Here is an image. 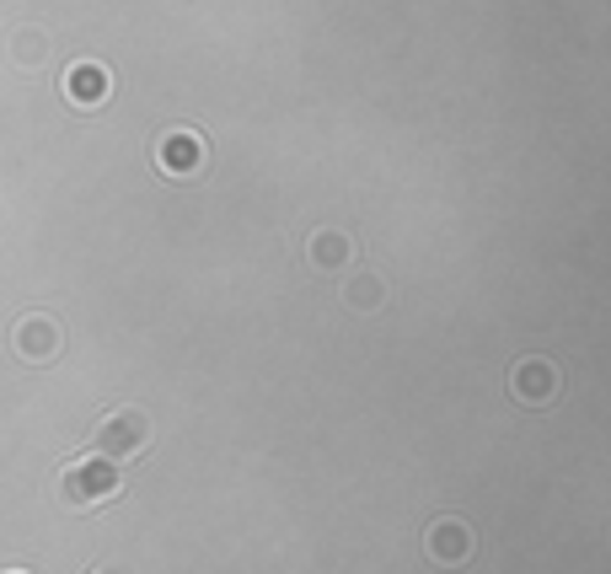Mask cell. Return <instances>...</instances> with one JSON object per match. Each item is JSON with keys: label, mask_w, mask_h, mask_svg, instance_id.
Listing matches in <instances>:
<instances>
[{"label": "cell", "mask_w": 611, "mask_h": 574, "mask_svg": "<svg viewBox=\"0 0 611 574\" xmlns=\"http://www.w3.org/2000/svg\"><path fill=\"white\" fill-rule=\"evenodd\" d=\"M119 489H123L119 462H108V456H97V451L64 462L60 478H55V500H60L64 511H97V505H108Z\"/></svg>", "instance_id": "6da1fadb"}, {"label": "cell", "mask_w": 611, "mask_h": 574, "mask_svg": "<svg viewBox=\"0 0 611 574\" xmlns=\"http://www.w3.org/2000/svg\"><path fill=\"white\" fill-rule=\"evenodd\" d=\"M151 441H156V419L145 408H113L92 430V451L108 456V462H129V456H140Z\"/></svg>", "instance_id": "7a4b0ae2"}, {"label": "cell", "mask_w": 611, "mask_h": 574, "mask_svg": "<svg viewBox=\"0 0 611 574\" xmlns=\"http://www.w3.org/2000/svg\"><path fill=\"white\" fill-rule=\"evenodd\" d=\"M11 355H22L27 366H55L64 355V327L49 312H22L11 322Z\"/></svg>", "instance_id": "3957f363"}, {"label": "cell", "mask_w": 611, "mask_h": 574, "mask_svg": "<svg viewBox=\"0 0 611 574\" xmlns=\"http://www.w3.org/2000/svg\"><path fill=\"white\" fill-rule=\"evenodd\" d=\"M472 548H478V537H472V526L456 521V515H440L424 531V553L440 570H462V564L472 559Z\"/></svg>", "instance_id": "277c9868"}, {"label": "cell", "mask_w": 611, "mask_h": 574, "mask_svg": "<svg viewBox=\"0 0 611 574\" xmlns=\"http://www.w3.org/2000/svg\"><path fill=\"white\" fill-rule=\"evenodd\" d=\"M558 366H552L548 355H526L515 371H510V392H515V403H531V408H548L552 397H558Z\"/></svg>", "instance_id": "5b68a950"}, {"label": "cell", "mask_w": 611, "mask_h": 574, "mask_svg": "<svg viewBox=\"0 0 611 574\" xmlns=\"http://www.w3.org/2000/svg\"><path fill=\"white\" fill-rule=\"evenodd\" d=\"M108 92H113V75H108V64L75 60L70 70H64V97H70L75 108H103V103H108Z\"/></svg>", "instance_id": "8992f818"}, {"label": "cell", "mask_w": 611, "mask_h": 574, "mask_svg": "<svg viewBox=\"0 0 611 574\" xmlns=\"http://www.w3.org/2000/svg\"><path fill=\"white\" fill-rule=\"evenodd\" d=\"M156 167H161L167 178H193V172L204 167V140H199L193 129L161 134V145H156Z\"/></svg>", "instance_id": "52a82bcc"}, {"label": "cell", "mask_w": 611, "mask_h": 574, "mask_svg": "<svg viewBox=\"0 0 611 574\" xmlns=\"http://www.w3.org/2000/svg\"><path fill=\"white\" fill-rule=\"evenodd\" d=\"M306 263H311V268H349V263H355V237H349V231H338V226L311 231V242H306Z\"/></svg>", "instance_id": "ba28073f"}, {"label": "cell", "mask_w": 611, "mask_h": 574, "mask_svg": "<svg viewBox=\"0 0 611 574\" xmlns=\"http://www.w3.org/2000/svg\"><path fill=\"white\" fill-rule=\"evenodd\" d=\"M344 301H349L355 312H381V301H386V285H381V274L355 268V274H349V285H344Z\"/></svg>", "instance_id": "9c48e42d"}, {"label": "cell", "mask_w": 611, "mask_h": 574, "mask_svg": "<svg viewBox=\"0 0 611 574\" xmlns=\"http://www.w3.org/2000/svg\"><path fill=\"white\" fill-rule=\"evenodd\" d=\"M44 49H49V44H44V33H38V27L11 33V60L16 64H27V70H33V64H44Z\"/></svg>", "instance_id": "30bf717a"}, {"label": "cell", "mask_w": 611, "mask_h": 574, "mask_svg": "<svg viewBox=\"0 0 611 574\" xmlns=\"http://www.w3.org/2000/svg\"><path fill=\"white\" fill-rule=\"evenodd\" d=\"M92 574H134V570H119V564H103V570H92Z\"/></svg>", "instance_id": "8fae6325"}, {"label": "cell", "mask_w": 611, "mask_h": 574, "mask_svg": "<svg viewBox=\"0 0 611 574\" xmlns=\"http://www.w3.org/2000/svg\"><path fill=\"white\" fill-rule=\"evenodd\" d=\"M0 574H22V570H0Z\"/></svg>", "instance_id": "7c38bea8"}]
</instances>
